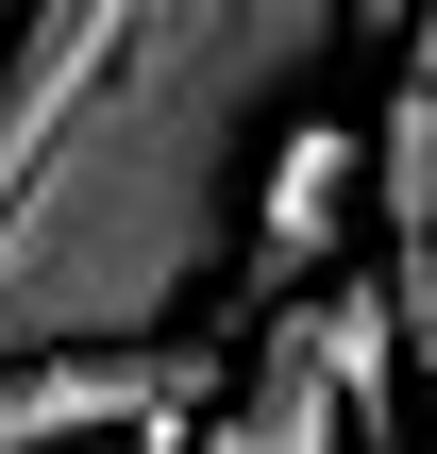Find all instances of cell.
Segmentation results:
<instances>
[{"label":"cell","instance_id":"cell-1","mask_svg":"<svg viewBox=\"0 0 437 454\" xmlns=\"http://www.w3.org/2000/svg\"><path fill=\"white\" fill-rule=\"evenodd\" d=\"M354 0H67L51 135L0 202V371L152 354L253 219V152L303 118Z\"/></svg>","mask_w":437,"mask_h":454},{"label":"cell","instance_id":"cell-2","mask_svg":"<svg viewBox=\"0 0 437 454\" xmlns=\"http://www.w3.org/2000/svg\"><path fill=\"white\" fill-rule=\"evenodd\" d=\"M202 404V354H34L0 371V454H168Z\"/></svg>","mask_w":437,"mask_h":454},{"label":"cell","instance_id":"cell-3","mask_svg":"<svg viewBox=\"0 0 437 454\" xmlns=\"http://www.w3.org/2000/svg\"><path fill=\"white\" fill-rule=\"evenodd\" d=\"M354 219H371V135H320V118H286V152L253 168V219H236V253H253L269 286H320Z\"/></svg>","mask_w":437,"mask_h":454},{"label":"cell","instance_id":"cell-4","mask_svg":"<svg viewBox=\"0 0 437 454\" xmlns=\"http://www.w3.org/2000/svg\"><path fill=\"white\" fill-rule=\"evenodd\" d=\"M219 454H371V421L337 404V371L303 354V320H269L253 371L219 387Z\"/></svg>","mask_w":437,"mask_h":454},{"label":"cell","instance_id":"cell-5","mask_svg":"<svg viewBox=\"0 0 437 454\" xmlns=\"http://www.w3.org/2000/svg\"><path fill=\"white\" fill-rule=\"evenodd\" d=\"M404 84H437V0H404Z\"/></svg>","mask_w":437,"mask_h":454},{"label":"cell","instance_id":"cell-6","mask_svg":"<svg viewBox=\"0 0 437 454\" xmlns=\"http://www.w3.org/2000/svg\"><path fill=\"white\" fill-rule=\"evenodd\" d=\"M387 270H437V219H421V253H387Z\"/></svg>","mask_w":437,"mask_h":454},{"label":"cell","instance_id":"cell-7","mask_svg":"<svg viewBox=\"0 0 437 454\" xmlns=\"http://www.w3.org/2000/svg\"><path fill=\"white\" fill-rule=\"evenodd\" d=\"M354 17H387V34H404V0H354Z\"/></svg>","mask_w":437,"mask_h":454}]
</instances>
